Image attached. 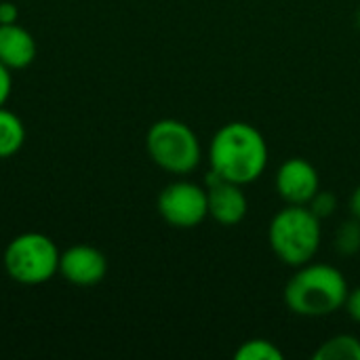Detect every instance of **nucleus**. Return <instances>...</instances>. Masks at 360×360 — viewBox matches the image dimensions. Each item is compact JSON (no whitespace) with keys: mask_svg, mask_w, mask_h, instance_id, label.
I'll return each mask as SVG.
<instances>
[{"mask_svg":"<svg viewBox=\"0 0 360 360\" xmlns=\"http://www.w3.org/2000/svg\"><path fill=\"white\" fill-rule=\"evenodd\" d=\"M268 141L251 122L232 120L221 124L209 143V167L219 179L249 186L268 167Z\"/></svg>","mask_w":360,"mask_h":360,"instance_id":"1","label":"nucleus"},{"mask_svg":"<svg viewBox=\"0 0 360 360\" xmlns=\"http://www.w3.org/2000/svg\"><path fill=\"white\" fill-rule=\"evenodd\" d=\"M348 281L331 264L308 262L295 268L287 281L283 300L291 314L302 319H323L340 312L348 297Z\"/></svg>","mask_w":360,"mask_h":360,"instance_id":"2","label":"nucleus"},{"mask_svg":"<svg viewBox=\"0 0 360 360\" xmlns=\"http://www.w3.org/2000/svg\"><path fill=\"white\" fill-rule=\"evenodd\" d=\"M321 219L306 205H287L268 224V245L272 253L291 268L312 262L321 249Z\"/></svg>","mask_w":360,"mask_h":360,"instance_id":"3","label":"nucleus"},{"mask_svg":"<svg viewBox=\"0 0 360 360\" xmlns=\"http://www.w3.org/2000/svg\"><path fill=\"white\" fill-rule=\"evenodd\" d=\"M148 156L171 175H188L202 160V146L190 124L177 118L156 120L146 135Z\"/></svg>","mask_w":360,"mask_h":360,"instance_id":"4","label":"nucleus"},{"mask_svg":"<svg viewBox=\"0 0 360 360\" xmlns=\"http://www.w3.org/2000/svg\"><path fill=\"white\" fill-rule=\"evenodd\" d=\"M59 255L57 245L46 234L23 232L6 245L2 264L11 281L36 287L49 283L59 272Z\"/></svg>","mask_w":360,"mask_h":360,"instance_id":"5","label":"nucleus"},{"mask_svg":"<svg viewBox=\"0 0 360 360\" xmlns=\"http://www.w3.org/2000/svg\"><path fill=\"white\" fill-rule=\"evenodd\" d=\"M156 209L171 228L192 230L209 217L207 188L188 179L171 181L158 194Z\"/></svg>","mask_w":360,"mask_h":360,"instance_id":"6","label":"nucleus"},{"mask_svg":"<svg viewBox=\"0 0 360 360\" xmlns=\"http://www.w3.org/2000/svg\"><path fill=\"white\" fill-rule=\"evenodd\" d=\"M274 186L287 205H308L321 190V175L310 160L293 156L278 167Z\"/></svg>","mask_w":360,"mask_h":360,"instance_id":"7","label":"nucleus"},{"mask_svg":"<svg viewBox=\"0 0 360 360\" xmlns=\"http://www.w3.org/2000/svg\"><path fill=\"white\" fill-rule=\"evenodd\" d=\"M245 186L219 179L209 171L207 175V200H209V217L219 226L232 228L238 226L249 211V200L243 190Z\"/></svg>","mask_w":360,"mask_h":360,"instance_id":"8","label":"nucleus"},{"mask_svg":"<svg viewBox=\"0 0 360 360\" xmlns=\"http://www.w3.org/2000/svg\"><path fill=\"white\" fill-rule=\"evenodd\" d=\"M108 259L91 245H72L59 255V274L76 287H95L105 278Z\"/></svg>","mask_w":360,"mask_h":360,"instance_id":"9","label":"nucleus"},{"mask_svg":"<svg viewBox=\"0 0 360 360\" xmlns=\"http://www.w3.org/2000/svg\"><path fill=\"white\" fill-rule=\"evenodd\" d=\"M36 59V40L19 23L0 25V63L11 72L32 65Z\"/></svg>","mask_w":360,"mask_h":360,"instance_id":"10","label":"nucleus"},{"mask_svg":"<svg viewBox=\"0 0 360 360\" xmlns=\"http://www.w3.org/2000/svg\"><path fill=\"white\" fill-rule=\"evenodd\" d=\"M25 143V127L21 122V118L11 112L4 110V105L0 108V158H11L15 156Z\"/></svg>","mask_w":360,"mask_h":360,"instance_id":"11","label":"nucleus"},{"mask_svg":"<svg viewBox=\"0 0 360 360\" xmlns=\"http://www.w3.org/2000/svg\"><path fill=\"white\" fill-rule=\"evenodd\" d=\"M314 360H360V340L350 333H340L325 340L312 354Z\"/></svg>","mask_w":360,"mask_h":360,"instance_id":"12","label":"nucleus"},{"mask_svg":"<svg viewBox=\"0 0 360 360\" xmlns=\"http://www.w3.org/2000/svg\"><path fill=\"white\" fill-rule=\"evenodd\" d=\"M234 359L236 360H283L285 354L283 350L270 342V340H264V338H253V340H247L243 342L236 352H234Z\"/></svg>","mask_w":360,"mask_h":360,"instance_id":"13","label":"nucleus"},{"mask_svg":"<svg viewBox=\"0 0 360 360\" xmlns=\"http://www.w3.org/2000/svg\"><path fill=\"white\" fill-rule=\"evenodd\" d=\"M335 251L342 257H352L360 251V219L352 217L344 221L335 232Z\"/></svg>","mask_w":360,"mask_h":360,"instance_id":"14","label":"nucleus"},{"mask_svg":"<svg viewBox=\"0 0 360 360\" xmlns=\"http://www.w3.org/2000/svg\"><path fill=\"white\" fill-rule=\"evenodd\" d=\"M338 205H340V202H338V196H335L333 192H329V190H319L306 207L323 221L325 217H331V215L338 211Z\"/></svg>","mask_w":360,"mask_h":360,"instance_id":"15","label":"nucleus"},{"mask_svg":"<svg viewBox=\"0 0 360 360\" xmlns=\"http://www.w3.org/2000/svg\"><path fill=\"white\" fill-rule=\"evenodd\" d=\"M344 310L348 312V316H350L356 325H360V287H354V289L348 291Z\"/></svg>","mask_w":360,"mask_h":360,"instance_id":"16","label":"nucleus"},{"mask_svg":"<svg viewBox=\"0 0 360 360\" xmlns=\"http://www.w3.org/2000/svg\"><path fill=\"white\" fill-rule=\"evenodd\" d=\"M11 91H13V74L4 63H0V108L8 101Z\"/></svg>","mask_w":360,"mask_h":360,"instance_id":"17","label":"nucleus"},{"mask_svg":"<svg viewBox=\"0 0 360 360\" xmlns=\"http://www.w3.org/2000/svg\"><path fill=\"white\" fill-rule=\"evenodd\" d=\"M19 11L13 2H0V25L4 23H17Z\"/></svg>","mask_w":360,"mask_h":360,"instance_id":"18","label":"nucleus"},{"mask_svg":"<svg viewBox=\"0 0 360 360\" xmlns=\"http://www.w3.org/2000/svg\"><path fill=\"white\" fill-rule=\"evenodd\" d=\"M350 213H352V217L360 219V184L354 188V192L350 196Z\"/></svg>","mask_w":360,"mask_h":360,"instance_id":"19","label":"nucleus"},{"mask_svg":"<svg viewBox=\"0 0 360 360\" xmlns=\"http://www.w3.org/2000/svg\"><path fill=\"white\" fill-rule=\"evenodd\" d=\"M356 27H359V30H360V8H359V11H356Z\"/></svg>","mask_w":360,"mask_h":360,"instance_id":"20","label":"nucleus"}]
</instances>
